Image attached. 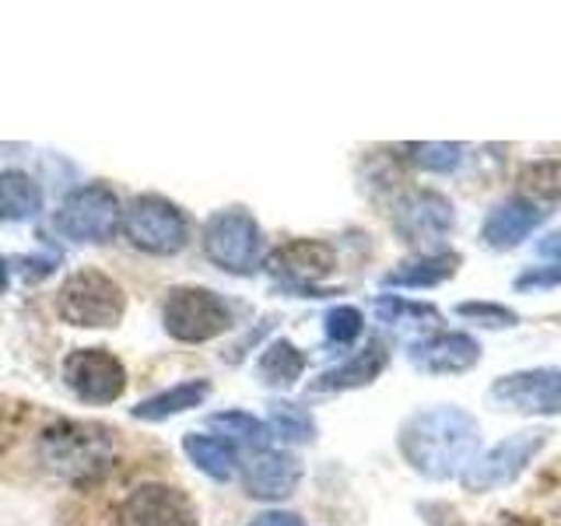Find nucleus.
Here are the masks:
<instances>
[{
    "instance_id": "obj_11",
    "label": "nucleus",
    "mask_w": 561,
    "mask_h": 526,
    "mask_svg": "<svg viewBox=\"0 0 561 526\" xmlns=\"http://www.w3.org/2000/svg\"><path fill=\"white\" fill-rule=\"evenodd\" d=\"M119 526H201L190 495L172 484H140L119 505Z\"/></svg>"
},
{
    "instance_id": "obj_1",
    "label": "nucleus",
    "mask_w": 561,
    "mask_h": 526,
    "mask_svg": "<svg viewBox=\"0 0 561 526\" xmlns=\"http://www.w3.org/2000/svg\"><path fill=\"white\" fill-rule=\"evenodd\" d=\"M481 446V425L470 411L456 403L417 411L400 428V453L421 478L449 481L463 473Z\"/></svg>"
},
{
    "instance_id": "obj_25",
    "label": "nucleus",
    "mask_w": 561,
    "mask_h": 526,
    "mask_svg": "<svg viewBox=\"0 0 561 526\" xmlns=\"http://www.w3.org/2000/svg\"><path fill=\"white\" fill-rule=\"evenodd\" d=\"M267 428L277 432L280 438H288V443H309V438L316 435L312 418L302 408H295V403H274Z\"/></svg>"
},
{
    "instance_id": "obj_12",
    "label": "nucleus",
    "mask_w": 561,
    "mask_h": 526,
    "mask_svg": "<svg viewBox=\"0 0 561 526\" xmlns=\"http://www.w3.org/2000/svg\"><path fill=\"white\" fill-rule=\"evenodd\" d=\"M408 358L428 376H456L481 362V341L460 330H438L411 344Z\"/></svg>"
},
{
    "instance_id": "obj_21",
    "label": "nucleus",
    "mask_w": 561,
    "mask_h": 526,
    "mask_svg": "<svg viewBox=\"0 0 561 526\" xmlns=\"http://www.w3.org/2000/svg\"><path fill=\"white\" fill-rule=\"evenodd\" d=\"M256 373H260V379L267 382V386H295L298 376L306 373V355L291 341H274L260 355Z\"/></svg>"
},
{
    "instance_id": "obj_9",
    "label": "nucleus",
    "mask_w": 561,
    "mask_h": 526,
    "mask_svg": "<svg viewBox=\"0 0 561 526\" xmlns=\"http://www.w3.org/2000/svg\"><path fill=\"white\" fill-rule=\"evenodd\" d=\"M119 218H123V210H119V201L113 197V190L81 186L60 204L53 225H57L60 236L75 242H105L116 236Z\"/></svg>"
},
{
    "instance_id": "obj_2",
    "label": "nucleus",
    "mask_w": 561,
    "mask_h": 526,
    "mask_svg": "<svg viewBox=\"0 0 561 526\" xmlns=\"http://www.w3.org/2000/svg\"><path fill=\"white\" fill-rule=\"evenodd\" d=\"M123 309H127L123 288L102 271L70 274L57 295V312L70 327H84V330L116 327L123 320Z\"/></svg>"
},
{
    "instance_id": "obj_6",
    "label": "nucleus",
    "mask_w": 561,
    "mask_h": 526,
    "mask_svg": "<svg viewBox=\"0 0 561 526\" xmlns=\"http://www.w3.org/2000/svg\"><path fill=\"white\" fill-rule=\"evenodd\" d=\"M488 397L499 411L554 418L561 414V368H519V373L499 376Z\"/></svg>"
},
{
    "instance_id": "obj_27",
    "label": "nucleus",
    "mask_w": 561,
    "mask_h": 526,
    "mask_svg": "<svg viewBox=\"0 0 561 526\" xmlns=\"http://www.w3.org/2000/svg\"><path fill=\"white\" fill-rule=\"evenodd\" d=\"M456 316L463 320H473L488 330H508V327H519V312L508 309L502 302H460L456 306Z\"/></svg>"
},
{
    "instance_id": "obj_18",
    "label": "nucleus",
    "mask_w": 561,
    "mask_h": 526,
    "mask_svg": "<svg viewBox=\"0 0 561 526\" xmlns=\"http://www.w3.org/2000/svg\"><path fill=\"white\" fill-rule=\"evenodd\" d=\"M210 393V382L207 379H186L180 386H172V390H162L154 393L148 400H140L134 408V418L140 421H165L172 414H183L190 408H197V403H204Z\"/></svg>"
},
{
    "instance_id": "obj_10",
    "label": "nucleus",
    "mask_w": 561,
    "mask_h": 526,
    "mask_svg": "<svg viewBox=\"0 0 561 526\" xmlns=\"http://www.w3.org/2000/svg\"><path fill=\"white\" fill-rule=\"evenodd\" d=\"M64 379L84 403H113L123 386H127V373L123 362L105 347H78L64 358Z\"/></svg>"
},
{
    "instance_id": "obj_26",
    "label": "nucleus",
    "mask_w": 561,
    "mask_h": 526,
    "mask_svg": "<svg viewBox=\"0 0 561 526\" xmlns=\"http://www.w3.org/2000/svg\"><path fill=\"white\" fill-rule=\"evenodd\" d=\"M362 312L355 306H333L327 312V320H323V330H327V341L330 344H337V347H347V344H355L362 338Z\"/></svg>"
},
{
    "instance_id": "obj_24",
    "label": "nucleus",
    "mask_w": 561,
    "mask_h": 526,
    "mask_svg": "<svg viewBox=\"0 0 561 526\" xmlns=\"http://www.w3.org/2000/svg\"><path fill=\"white\" fill-rule=\"evenodd\" d=\"M376 316L382 323H438L443 316H438V309L435 306H428V302H408V298H400V295H382V298H376Z\"/></svg>"
},
{
    "instance_id": "obj_7",
    "label": "nucleus",
    "mask_w": 561,
    "mask_h": 526,
    "mask_svg": "<svg viewBox=\"0 0 561 526\" xmlns=\"http://www.w3.org/2000/svg\"><path fill=\"white\" fill-rule=\"evenodd\" d=\"M204 250L221 271L250 274L263 253L260 225L245 210H221L204 225Z\"/></svg>"
},
{
    "instance_id": "obj_22",
    "label": "nucleus",
    "mask_w": 561,
    "mask_h": 526,
    "mask_svg": "<svg viewBox=\"0 0 561 526\" xmlns=\"http://www.w3.org/2000/svg\"><path fill=\"white\" fill-rule=\"evenodd\" d=\"M207 425L218 432V438L225 443H242V446H263L271 438V428L263 425L260 418L253 414H245V411H225V414H210L207 418Z\"/></svg>"
},
{
    "instance_id": "obj_29",
    "label": "nucleus",
    "mask_w": 561,
    "mask_h": 526,
    "mask_svg": "<svg viewBox=\"0 0 561 526\" xmlns=\"http://www.w3.org/2000/svg\"><path fill=\"white\" fill-rule=\"evenodd\" d=\"M250 526H306L295 513H260Z\"/></svg>"
},
{
    "instance_id": "obj_20",
    "label": "nucleus",
    "mask_w": 561,
    "mask_h": 526,
    "mask_svg": "<svg viewBox=\"0 0 561 526\" xmlns=\"http://www.w3.org/2000/svg\"><path fill=\"white\" fill-rule=\"evenodd\" d=\"M183 453L197 464V470H204L215 481H228L236 473V453L218 435H186Z\"/></svg>"
},
{
    "instance_id": "obj_16",
    "label": "nucleus",
    "mask_w": 561,
    "mask_h": 526,
    "mask_svg": "<svg viewBox=\"0 0 561 526\" xmlns=\"http://www.w3.org/2000/svg\"><path fill=\"white\" fill-rule=\"evenodd\" d=\"M386 365H390V347H386L382 341H368L355 358H347L344 365L323 373L320 382H312V390H320V393L358 390V386L376 382Z\"/></svg>"
},
{
    "instance_id": "obj_3",
    "label": "nucleus",
    "mask_w": 561,
    "mask_h": 526,
    "mask_svg": "<svg viewBox=\"0 0 561 526\" xmlns=\"http://www.w3.org/2000/svg\"><path fill=\"white\" fill-rule=\"evenodd\" d=\"M123 232H127L137 250L151 256H172L186 245L190 221L172 201L145 193V197H134L130 207L123 210Z\"/></svg>"
},
{
    "instance_id": "obj_14",
    "label": "nucleus",
    "mask_w": 561,
    "mask_h": 526,
    "mask_svg": "<svg viewBox=\"0 0 561 526\" xmlns=\"http://www.w3.org/2000/svg\"><path fill=\"white\" fill-rule=\"evenodd\" d=\"M302 481V467L291 453L280 449H260L250 464L242 467V484L250 491V499L263 502H280Z\"/></svg>"
},
{
    "instance_id": "obj_13",
    "label": "nucleus",
    "mask_w": 561,
    "mask_h": 526,
    "mask_svg": "<svg viewBox=\"0 0 561 526\" xmlns=\"http://www.w3.org/2000/svg\"><path fill=\"white\" fill-rule=\"evenodd\" d=\"M548 215L551 210L540 201L516 193V197H505L488 210V218L481 225V239H484V245H491V250H502V253L516 250L523 239L534 236V228L548 221Z\"/></svg>"
},
{
    "instance_id": "obj_19",
    "label": "nucleus",
    "mask_w": 561,
    "mask_h": 526,
    "mask_svg": "<svg viewBox=\"0 0 561 526\" xmlns=\"http://www.w3.org/2000/svg\"><path fill=\"white\" fill-rule=\"evenodd\" d=\"M43 210V190L32 175L8 169L0 172V221H28Z\"/></svg>"
},
{
    "instance_id": "obj_28",
    "label": "nucleus",
    "mask_w": 561,
    "mask_h": 526,
    "mask_svg": "<svg viewBox=\"0 0 561 526\" xmlns=\"http://www.w3.org/2000/svg\"><path fill=\"white\" fill-rule=\"evenodd\" d=\"M537 256L548 260V263H558V267H561V228L537 242Z\"/></svg>"
},
{
    "instance_id": "obj_5",
    "label": "nucleus",
    "mask_w": 561,
    "mask_h": 526,
    "mask_svg": "<svg viewBox=\"0 0 561 526\" xmlns=\"http://www.w3.org/2000/svg\"><path fill=\"white\" fill-rule=\"evenodd\" d=\"M162 323L175 341L204 344L232 327V312L210 288H172L162 306Z\"/></svg>"
},
{
    "instance_id": "obj_4",
    "label": "nucleus",
    "mask_w": 561,
    "mask_h": 526,
    "mask_svg": "<svg viewBox=\"0 0 561 526\" xmlns=\"http://www.w3.org/2000/svg\"><path fill=\"white\" fill-rule=\"evenodd\" d=\"M548 435L551 432H516L502 438L499 446H491L484 456H473L470 467L460 473V481L467 491H473V495H488V491H499L505 484H513L519 473L530 467L540 449L548 446Z\"/></svg>"
},
{
    "instance_id": "obj_8",
    "label": "nucleus",
    "mask_w": 561,
    "mask_h": 526,
    "mask_svg": "<svg viewBox=\"0 0 561 526\" xmlns=\"http://www.w3.org/2000/svg\"><path fill=\"white\" fill-rule=\"evenodd\" d=\"M393 228L417 250H435L456 228V207L438 190H411L393 207Z\"/></svg>"
},
{
    "instance_id": "obj_23",
    "label": "nucleus",
    "mask_w": 561,
    "mask_h": 526,
    "mask_svg": "<svg viewBox=\"0 0 561 526\" xmlns=\"http://www.w3.org/2000/svg\"><path fill=\"white\" fill-rule=\"evenodd\" d=\"M463 155L467 148L463 145H449V140H425V145H411L408 148V158L425 172H435V175H449L463 165Z\"/></svg>"
},
{
    "instance_id": "obj_15",
    "label": "nucleus",
    "mask_w": 561,
    "mask_h": 526,
    "mask_svg": "<svg viewBox=\"0 0 561 526\" xmlns=\"http://www.w3.org/2000/svg\"><path fill=\"white\" fill-rule=\"evenodd\" d=\"M267 267L280 277L295 281V285H306V281H316L333 271V250L327 242L298 239V242L280 245V250L267 260Z\"/></svg>"
},
{
    "instance_id": "obj_17",
    "label": "nucleus",
    "mask_w": 561,
    "mask_h": 526,
    "mask_svg": "<svg viewBox=\"0 0 561 526\" xmlns=\"http://www.w3.org/2000/svg\"><path fill=\"white\" fill-rule=\"evenodd\" d=\"M456 267H460V256L456 253H421L408 263H400L397 271H390L382 277L386 288H438L446 285V281L456 274Z\"/></svg>"
}]
</instances>
